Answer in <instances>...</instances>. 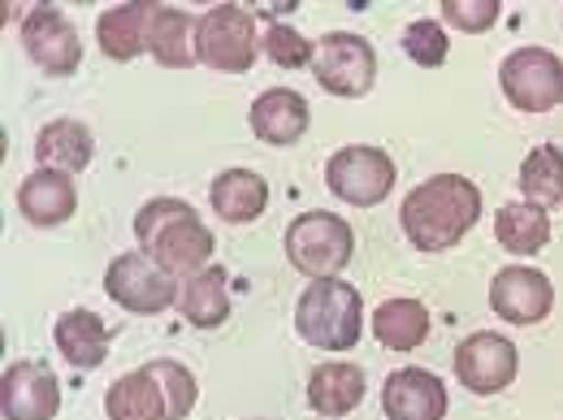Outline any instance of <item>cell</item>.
Returning a JSON list of instances; mask_svg holds the SVG:
<instances>
[{
  "label": "cell",
  "instance_id": "obj_1",
  "mask_svg": "<svg viewBox=\"0 0 563 420\" xmlns=\"http://www.w3.org/2000/svg\"><path fill=\"white\" fill-rule=\"evenodd\" d=\"M482 217V191L473 178L460 174H433L421 187L408 191L399 221L412 247L421 252H446L455 247Z\"/></svg>",
  "mask_w": 563,
  "mask_h": 420
},
{
  "label": "cell",
  "instance_id": "obj_2",
  "mask_svg": "<svg viewBox=\"0 0 563 420\" xmlns=\"http://www.w3.org/2000/svg\"><path fill=\"white\" fill-rule=\"evenodd\" d=\"M135 239L140 247L174 278H196L209 269L212 256V230L196 217L187 200L156 196L135 212Z\"/></svg>",
  "mask_w": 563,
  "mask_h": 420
},
{
  "label": "cell",
  "instance_id": "obj_3",
  "mask_svg": "<svg viewBox=\"0 0 563 420\" xmlns=\"http://www.w3.org/2000/svg\"><path fill=\"white\" fill-rule=\"evenodd\" d=\"M295 330L303 343L321 351H352L364 334V299L352 281L321 278L295 303Z\"/></svg>",
  "mask_w": 563,
  "mask_h": 420
},
{
  "label": "cell",
  "instance_id": "obj_4",
  "mask_svg": "<svg viewBox=\"0 0 563 420\" xmlns=\"http://www.w3.org/2000/svg\"><path fill=\"white\" fill-rule=\"evenodd\" d=\"M355 256V230L339 212H299L286 225V261L303 278H339Z\"/></svg>",
  "mask_w": 563,
  "mask_h": 420
},
{
  "label": "cell",
  "instance_id": "obj_5",
  "mask_svg": "<svg viewBox=\"0 0 563 420\" xmlns=\"http://www.w3.org/2000/svg\"><path fill=\"white\" fill-rule=\"evenodd\" d=\"M399 169L390 161L386 147H373V143H352V147H339L330 161H325V187L355 209H373L390 196Z\"/></svg>",
  "mask_w": 563,
  "mask_h": 420
},
{
  "label": "cell",
  "instance_id": "obj_6",
  "mask_svg": "<svg viewBox=\"0 0 563 420\" xmlns=\"http://www.w3.org/2000/svg\"><path fill=\"white\" fill-rule=\"evenodd\" d=\"M196 44H200V62L217 74H247L261 53L256 13L243 4H217L209 13H200Z\"/></svg>",
  "mask_w": 563,
  "mask_h": 420
},
{
  "label": "cell",
  "instance_id": "obj_7",
  "mask_svg": "<svg viewBox=\"0 0 563 420\" xmlns=\"http://www.w3.org/2000/svg\"><path fill=\"white\" fill-rule=\"evenodd\" d=\"M104 295L118 308L135 312V317H156V312H165V308H174L183 299L174 274H165L147 252L113 256V265L104 269Z\"/></svg>",
  "mask_w": 563,
  "mask_h": 420
},
{
  "label": "cell",
  "instance_id": "obj_8",
  "mask_svg": "<svg viewBox=\"0 0 563 420\" xmlns=\"http://www.w3.org/2000/svg\"><path fill=\"white\" fill-rule=\"evenodd\" d=\"M498 87L520 113H547L563 104V62L551 48H516L498 66Z\"/></svg>",
  "mask_w": 563,
  "mask_h": 420
},
{
  "label": "cell",
  "instance_id": "obj_9",
  "mask_svg": "<svg viewBox=\"0 0 563 420\" xmlns=\"http://www.w3.org/2000/svg\"><path fill=\"white\" fill-rule=\"evenodd\" d=\"M312 78L330 91V96H368L373 78H377V53L364 35L355 31H330L321 44H317V57H312Z\"/></svg>",
  "mask_w": 563,
  "mask_h": 420
},
{
  "label": "cell",
  "instance_id": "obj_10",
  "mask_svg": "<svg viewBox=\"0 0 563 420\" xmlns=\"http://www.w3.org/2000/svg\"><path fill=\"white\" fill-rule=\"evenodd\" d=\"M22 48L26 57L40 66L44 74H74L82 62V44L74 22L57 9V4H35L22 18Z\"/></svg>",
  "mask_w": 563,
  "mask_h": 420
},
{
  "label": "cell",
  "instance_id": "obj_11",
  "mask_svg": "<svg viewBox=\"0 0 563 420\" xmlns=\"http://www.w3.org/2000/svg\"><path fill=\"white\" fill-rule=\"evenodd\" d=\"M62 412V382L40 360H13L0 377V417L53 420Z\"/></svg>",
  "mask_w": 563,
  "mask_h": 420
},
{
  "label": "cell",
  "instance_id": "obj_12",
  "mask_svg": "<svg viewBox=\"0 0 563 420\" xmlns=\"http://www.w3.org/2000/svg\"><path fill=\"white\" fill-rule=\"evenodd\" d=\"M516 368H520V355L516 343L490 334V330H477L468 334L460 347H455V373H460V386H468L473 395H498L516 382Z\"/></svg>",
  "mask_w": 563,
  "mask_h": 420
},
{
  "label": "cell",
  "instance_id": "obj_13",
  "mask_svg": "<svg viewBox=\"0 0 563 420\" xmlns=\"http://www.w3.org/2000/svg\"><path fill=\"white\" fill-rule=\"evenodd\" d=\"M490 308L503 321H511V325H538L555 308V286H551V278L542 269L507 265L490 281Z\"/></svg>",
  "mask_w": 563,
  "mask_h": 420
},
{
  "label": "cell",
  "instance_id": "obj_14",
  "mask_svg": "<svg viewBox=\"0 0 563 420\" xmlns=\"http://www.w3.org/2000/svg\"><path fill=\"white\" fill-rule=\"evenodd\" d=\"M382 408L390 420H442L451 399L446 386L424 368H395L382 386Z\"/></svg>",
  "mask_w": 563,
  "mask_h": 420
},
{
  "label": "cell",
  "instance_id": "obj_15",
  "mask_svg": "<svg viewBox=\"0 0 563 420\" xmlns=\"http://www.w3.org/2000/svg\"><path fill=\"white\" fill-rule=\"evenodd\" d=\"M247 122H252V135L261 143L290 147V143L303 140L312 113H308V100H303L299 91H290V87H269V91H261V96L252 100Z\"/></svg>",
  "mask_w": 563,
  "mask_h": 420
},
{
  "label": "cell",
  "instance_id": "obj_16",
  "mask_svg": "<svg viewBox=\"0 0 563 420\" xmlns=\"http://www.w3.org/2000/svg\"><path fill=\"white\" fill-rule=\"evenodd\" d=\"M78 209V183L74 174L62 169H35L31 178H22L18 187V212L31 221V225H62L70 221Z\"/></svg>",
  "mask_w": 563,
  "mask_h": 420
},
{
  "label": "cell",
  "instance_id": "obj_17",
  "mask_svg": "<svg viewBox=\"0 0 563 420\" xmlns=\"http://www.w3.org/2000/svg\"><path fill=\"white\" fill-rule=\"evenodd\" d=\"M196 31H200V18H191L187 9H174V4H156L152 31H147V53L169 70H191L200 62Z\"/></svg>",
  "mask_w": 563,
  "mask_h": 420
},
{
  "label": "cell",
  "instance_id": "obj_18",
  "mask_svg": "<svg viewBox=\"0 0 563 420\" xmlns=\"http://www.w3.org/2000/svg\"><path fill=\"white\" fill-rule=\"evenodd\" d=\"M104 412L109 420H174V408H169V395L161 386V377L143 364L135 373L118 377L104 395Z\"/></svg>",
  "mask_w": 563,
  "mask_h": 420
},
{
  "label": "cell",
  "instance_id": "obj_19",
  "mask_svg": "<svg viewBox=\"0 0 563 420\" xmlns=\"http://www.w3.org/2000/svg\"><path fill=\"white\" fill-rule=\"evenodd\" d=\"M152 13L156 4H118V9H104L100 22H96V40H100V53L109 62H135L143 48H147V31H152Z\"/></svg>",
  "mask_w": 563,
  "mask_h": 420
},
{
  "label": "cell",
  "instance_id": "obj_20",
  "mask_svg": "<svg viewBox=\"0 0 563 420\" xmlns=\"http://www.w3.org/2000/svg\"><path fill=\"white\" fill-rule=\"evenodd\" d=\"M212 212L230 225H247L256 217H265L269 209V183L256 169H225L212 178Z\"/></svg>",
  "mask_w": 563,
  "mask_h": 420
},
{
  "label": "cell",
  "instance_id": "obj_21",
  "mask_svg": "<svg viewBox=\"0 0 563 420\" xmlns=\"http://www.w3.org/2000/svg\"><path fill=\"white\" fill-rule=\"evenodd\" d=\"M364 399V373L360 364H347V360H330L321 368H312L308 377V408L317 417H347L360 408Z\"/></svg>",
  "mask_w": 563,
  "mask_h": 420
},
{
  "label": "cell",
  "instance_id": "obj_22",
  "mask_svg": "<svg viewBox=\"0 0 563 420\" xmlns=\"http://www.w3.org/2000/svg\"><path fill=\"white\" fill-rule=\"evenodd\" d=\"M53 343H57V351L70 360L74 368H100V364L109 360L113 334H109V325H104L96 312L74 308V312H66V317H57Z\"/></svg>",
  "mask_w": 563,
  "mask_h": 420
},
{
  "label": "cell",
  "instance_id": "obj_23",
  "mask_svg": "<svg viewBox=\"0 0 563 420\" xmlns=\"http://www.w3.org/2000/svg\"><path fill=\"white\" fill-rule=\"evenodd\" d=\"M35 156L40 169H62V174H82L96 156V140L82 122L74 118H57L35 135Z\"/></svg>",
  "mask_w": 563,
  "mask_h": 420
},
{
  "label": "cell",
  "instance_id": "obj_24",
  "mask_svg": "<svg viewBox=\"0 0 563 420\" xmlns=\"http://www.w3.org/2000/svg\"><path fill=\"white\" fill-rule=\"evenodd\" d=\"M494 239L511 252V256H538L547 243H551V217L547 209L529 205V200H516V205H503L494 217Z\"/></svg>",
  "mask_w": 563,
  "mask_h": 420
},
{
  "label": "cell",
  "instance_id": "obj_25",
  "mask_svg": "<svg viewBox=\"0 0 563 420\" xmlns=\"http://www.w3.org/2000/svg\"><path fill=\"white\" fill-rule=\"evenodd\" d=\"M429 334V308L421 299H386L373 312V339L390 351H417Z\"/></svg>",
  "mask_w": 563,
  "mask_h": 420
},
{
  "label": "cell",
  "instance_id": "obj_26",
  "mask_svg": "<svg viewBox=\"0 0 563 420\" xmlns=\"http://www.w3.org/2000/svg\"><path fill=\"white\" fill-rule=\"evenodd\" d=\"M225 269L221 265H209V269H200L196 278H187L183 286V317L196 325V330H217V325H225V317H230V286H225Z\"/></svg>",
  "mask_w": 563,
  "mask_h": 420
},
{
  "label": "cell",
  "instance_id": "obj_27",
  "mask_svg": "<svg viewBox=\"0 0 563 420\" xmlns=\"http://www.w3.org/2000/svg\"><path fill=\"white\" fill-rule=\"evenodd\" d=\"M520 196L538 209L563 205V147L560 143H538L525 161H520Z\"/></svg>",
  "mask_w": 563,
  "mask_h": 420
},
{
  "label": "cell",
  "instance_id": "obj_28",
  "mask_svg": "<svg viewBox=\"0 0 563 420\" xmlns=\"http://www.w3.org/2000/svg\"><path fill=\"white\" fill-rule=\"evenodd\" d=\"M404 53H408L417 66H424V70L442 66V62H446V53H451L446 26H442V22H429V18L408 22V31H404Z\"/></svg>",
  "mask_w": 563,
  "mask_h": 420
},
{
  "label": "cell",
  "instance_id": "obj_29",
  "mask_svg": "<svg viewBox=\"0 0 563 420\" xmlns=\"http://www.w3.org/2000/svg\"><path fill=\"white\" fill-rule=\"evenodd\" d=\"M265 53H269V62L282 66V70H299V66H312L317 44L303 40V35H299L295 26H286V22H269V31H265Z\"/></svg>",
  "mask_w": 563,
  "mask_h": 420
},
{
  "label": "cell",
  "instance_id": "obj_30",
  "mask_svg": "<svg viewBox=\"0 0 563 420\" xmlns=\"http://www.w3.org/2000/svg\"><path fill=\"white\" fill-rule=\"evenodd\" d=\"M147 368L161 377V386H165V395H169V408H174V420H183L196 408V395H200L196 373H191L187 364H178V360H152Z\"/></svg>",
  "mask_w": 563,
  "mask_h": 420
},
{
  "label": "cell",
  "instance_id": "obj_31",
  "mask_svg": "<svg viewBox=\"0 0 563 420\" xmlns=\"http://www.w3.org/2000/svg\"><path fill=\"white\" fill-rule=\"evenodd\" d=\"M498 13H503L498 0H442V22L455 26V31H468V35L490 31Z\"/></svg>",
  "mask_w": 563,
  "mask_h": 420
}]
</instances>
